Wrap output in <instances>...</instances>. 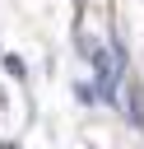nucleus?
Here are the masks:
<instances>
[{"label": "nucleus", "mask_w": 144, "mask_h": 149, "mask_svg": "<svg viewBox=\"0 0 144 149\" xmlns=\"http://www.w3.org/2000/svg\"><path fill=\"white\" fill-rule=\"evenodd\" d=\"M125 121L135 126V130H144V84L130 74L125 79Z\"/></svg>", "instance_id": "nucleus-1"}, {"label": "nucleus", "mask_w": 144, "mask_h": 149, "mask_svg": "<svg viewBox=\"0 0 144 149\" xmlns=\"http://www.w3.org/2000/svg\"><path fill=\"white\" fill-rule=\"evenodd\" d=\"M0 149H14V144H0Z\"/></svg>", "instance_id": "nucleus-3"}, {"label": "nucleus", "mask_w": 144, "mask_h": 149, "mask_svg": "<svg viewBox=\"0 0 144 149\" xmlns=\"http://www.w3.org/2000/svg\"><path fill=\"white\" fill-rule=\"evenodd\" d=\"M5 70H9L19 84H28V65H23V56H5Z\"/></svg>", "instance_id": "nucleus-2"}]
</instances>
